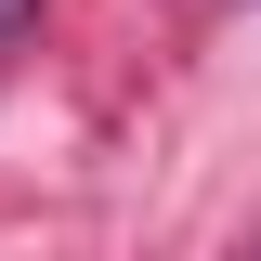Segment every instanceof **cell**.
<instances>
[{
    "label": "cell",
    "instance_id": "cell-1",
    "mask_svg": "<svg viewBox=\"0 0 261 261\" xmlns=\"http://www.w3.org/2000/svg\"><path fill=\"white\" fill-rule=\"evenodd\" d=\"M27 13H39V0H0V27H27Z\"/></svg>",
    "mask_w": 261,
    "mask_h": 261
}]
</instances>
